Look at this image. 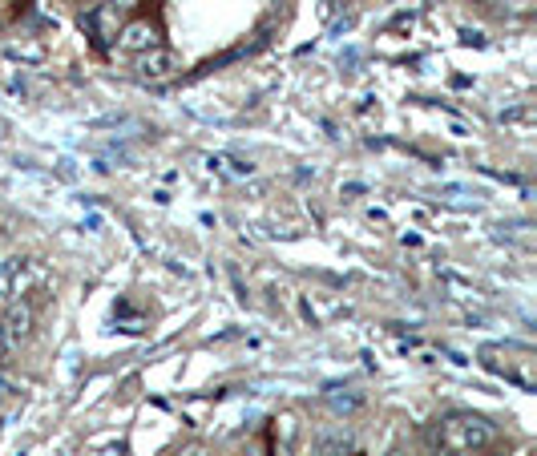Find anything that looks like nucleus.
Returning <instances> with one entry per match:
<instances>
[{
    "label": "nucleus",
    "mask_w": 537,
    "mask_h": 456,
    "mask_svg": "<svg viewBox=\"0 0 537 456\" xmlns=\"http://www.w3.org/2000/svg\"><path fill=\"white\" fill-rule=\"evenodd\" d=\"M497 440L493 420L477 416V412H449L445 420H437V452L449 456H477Z\"/></svg>",
    "instance_id": "1"
},
{
    "label": "nucleus",
    "mask_w": 537,
    "mask_h": 456,
    "mask_svg": "<svg viewBox=\"0 0 537 456\" xmlns=\"http://www.w3.org/2000/svg\"><path fill=\"white\" fill-rule=\"evenodd\" d=\"M481 364H485L493 376H501L505 384H517V388L533 392V376H529L533 352H529V348H517V344H489V348H481Z\"/></svg>",
    "instance_id": "2"
},
{
    "label": "nucleus",
    "mask_w": 537,
    "mask_h": 456,
    "mask_svg": "<svg viewBox=\"0 0 537 456\" xmlns=\"http://www.w3.org/2000/svg\"><path fill=\"white\" fill-rule=\"evenodd\" d=\"M33 331H37L33 303L29 299H13L9 311H5V319H0V344H5V348H21V344H29V339H33Z\"/></svg>",
    "instance_id": "3"
},
{
    "label": "nucleus",
    "mask_w": 537,
    "mask_h": 456,
    "mask_svg": "<svg viewBox=\"0 0 537 456\" xmlns=\"http://www.w3.org/2000/svg\"><path fill=\"white\" fill-rule=\"evenodd\" d=\"M118 45H122V53H134V57H142V53H154V49H162V33H158V25H154V21H130V25L122 29Z\"/></svg>",
    "instance_id": "4"
},
{
    "label": "nucleus",
    "mask_w": 537,
    "mask_h": 456,
    "mask_svg": "<svg viewBox=\"0 0 537 456\" xmlns=\"http://www.w3.org/2000/svg\"><path fill=\"white\" fill-rule=\"evenodd\" d=\"M182 69V61H178V53H170V49H154V53H142L138 57V77L142 81H166V77H174Z\"/></svg>",
    "instance_id": "5"
},
{
    "label": "nucleus",
    "mask_w": 537,
    "mask_h": 456,
    "mask_svg": "<svg viewBox=\"0 0 537 456\" xmlns=\"http://www.w3.org/2000/svg\"><path fill=\"white\" fill-rule=\"evenodd\" d=\"M21 271H25V259L21 255H5V259H0V303H13L17 299Z\"/></svg>",
    "instance_id": "6"
},
{
    "label": "nucleus",
    "mask_w": 537,
    "mask_h": 456,
    "mask_svg": "<svg viewBox=\"0 0 537 456\" xmlns=\"http://www.w3.org/2000/svg\"><path fill=\"white\" fill-rule=\"evenodd\" d=\"M315 456H348L352 452V436L344 428H332V432H319L315 444H311Z\"/></svg>",
    "instance_id": "7"
},
{
    "label": "nucleus",
    "mask_w": 537,
    "mask_h": 456,
    "mask_svg": "<svg viewBox=\"0 0 537 456\" xmlns=\"http://www.w3.org/2000/svg\"><path fill=\"white\" fill-rule=\"evenodd\" d=\"M328 404H332L336 412H356V408L364 404V396H356V392H332Z\"/></svg>",
    "instance_id": "8"
},
{
    "label": "nucleus",
    "mask_w": 537,
    "mask_h": 456,
    "mask_svg": "<svg viewBox=\"0 0 537 456\" xmlns=\"http://www.w3.org/2000/svg\"><path fill=\"white\" fill-rule=\"evenodd\" d=\"M134 5H138V0H105L101 9H105V13H130Z\"/></svg>",
    "instance_id": "9"
},
{
    "label": "nucleus",
    "mask_w": 537,
    "mask_h": 456,
    "mask_svg": "<svg viewBox=\"0 0 537 456\" xmlns=\"http://www.w3.org/2000/svg\"><path fill=\"white\" fill-rule=\"evenodd\" d=\"M182 456H206V452H202V448H186Z\"/></svg>",
    "instance_id": "10"
},
{
    "label": "nucleus",
    "mask_w": 537,
    "mask_h": 456,
    "mask_svg": "<svg viewBox=\"0 0 537 456\" xmlns=\"http://www.w3.org/2000/svg\"><path fill=\"white\" fill-rule=\"evenodd\" d=\"M388 456H404V452H388Z\"/></svg>",
    "instance_id": "11"
}]
</instances>
